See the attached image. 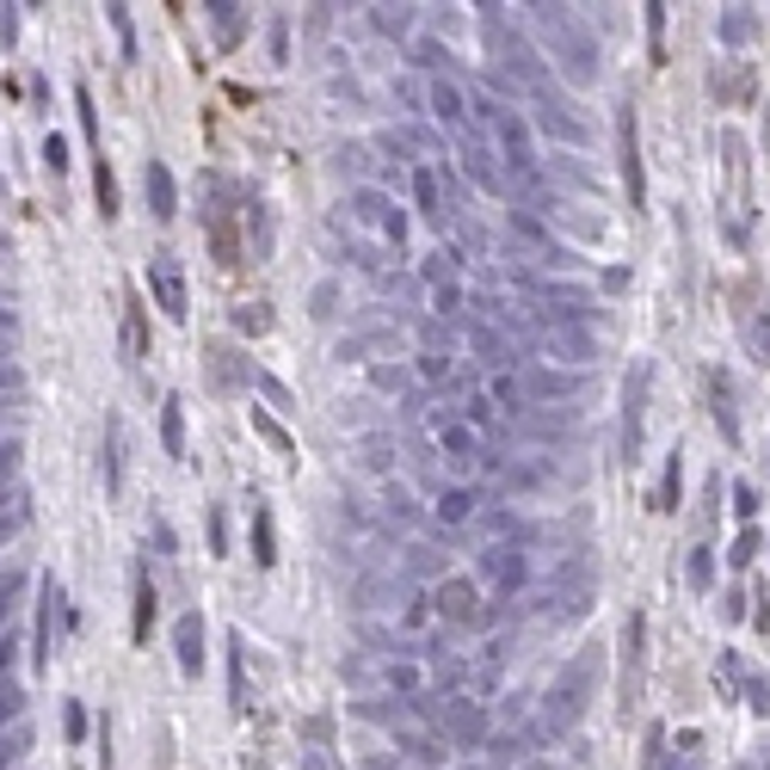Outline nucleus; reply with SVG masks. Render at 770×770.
Instances as JSON below:
<instances>
[{
  "label": "nucleus",
  "mask_w": 770,
  "mask_h": 770,
  "mask_svg": "<svg viewBox=\"0 0 770 770\" xmlns=\"http://www.w3.org/2000/svg\"><path fill=\"white\" fill-rule=\"evenodd\" d=\"M339 228L351 235V247L377 266L382 253H401V241H408V222H401V210H394L389 191H351V204L339 210Z\"/></svg>",
  "instance_id": "obj_1"
},
{
  "label": "nucleus",
  "mask_w": 770,
  "mask_h": 770,
  "mask_svg": "<svg viewBox=\"0 0 770 770\" xmlns=\"http://www.w3.org/2000/svg\"><path fill=\"white\" fill-rule=\"evenodd\" d=\"M536 32H543V44H549L555 68H561L567 80H580V87H592L598 80V44L592 32H585V19L573 13V7H531Z\"/></svg>",
  "instance_id": "obj_2"
},
{
  "label": "nucleus",
  "mask_w": 770,
  "mask_h": 770,
  "mask_svg": "<svg viewBox=\"0 0 770 770\" xmlns=\"http://www.w3.org/2000/svg\"><path fill=\"white\" fill-rule=\"evenodd\" d=\"M488 124H493V155H500V167H505V186L531 191L536 179H543V160H536L531 124H524L512 105H488Z\"/></svg>",
  "instance_id": "obj_3"
},
{
  "label": "nucleus",
  "mask_w": 770,
  "mask_h": 770,
  "mask_svg": "<svg viewBox=\"0 0 770 770\" xmlns=\"http://www.w3.org/2000/svg\"><path fill=\"white\" fill-rule=\"evenodd\" d=\"M598 654H580V660L561 672V684L549 691V703H543V715H536V739H555V734H567V727L580 722V708H585V696H592V672H598Z\"/></svg>",
  "instance_id": "obj_4"
},
{
  "label": "nucleus",
  "mask_w": 770,
  "mask_h": 770,
  "mask_svg": "<svg viewBox=\"0 0 770 770\" xmlns=\"http://www.w3.org/2000/svg\"><path fill=\"white\" fill-rule=\"evenodd\" d=\"M432 444H438V456L450 462L456 475L488 469V450H481V432H475L469 420H456V413H432Z\"/></svg>",
  "instance_id": "obj_5"
},
{
  "label": "nucleus",
  "mask_w": 770,
  "mask_h": 770,
  "mask_svg": "<svg viewBox=\"0 0 770 770\" xmlns=\"http://www.w3.org/2000/svg\"><path fill=\"white\" fill-rule=\"evenodd\" d=\"M543 351H549L555 364L585 370V364L598 358V339H592V327H580V321H549V327H543Z\"/></svg>",
  "instance_id": "obj_6"
},
{
  "label": "nucleus",
  "mask_w": 770,
  "mask_h": 770,
  "mask_svg": "<svg viewBox=\"0 0 770 770\" xmlns=\"http://www.w3.org/2000/svg\"><path fill=\"white\" fill-rule=\"evenodd\" d=\"M481 580L500 585V592H518V585H531V555H524L518 543H488V555H481Z\"/></svg>",
  "instance_id": "obj_7"
},
{
  "label": "nucleus",
  "mask_w": 770,
  "mask_h": 770,
  "mask_svg": "<svg viewBox=\"0 0 770 770\" xmlns=\"http://www.w3.org/2000/svg\"><path fill=\"white\" fill-rule=\"evenodd\" d=\"M432 111H438V124L450 130V136H462V142L475 136V118H469V93L456 87V75H438V80H432Z\"/></svg>",
  "instance_id": "obj_8"
},
{
  "label": "nucleus",
  "mask_w": 770,
  "mask_h": 770,
  "mask_svg": "<svg viewBox=\"0 0 770 770\" xmlns=\"http://www.w3.org/2000/svg\"><path fill=\"white\" fill-rule=\"evenodd\" d=\"M413 204H420V216L432 222V228L456 222L450 204H444V179H438V167H432V160H420V167H413Z\"/></svg>",
  "instance_id": "obj_9"
},
{
  "label": "nucleus",
  "mask_w": 770,
  "mask_h": 770,
  "mask_svg": "<svg viewBox=\"0 0 770 770\" xmlns=\"http://www.w3.org/2000/svg\"><path fill=\"white\" fill-rule=\"evenodd\" d=\"M469 346H475V358L488 364L493 377H512V364H518V358H512V339H505L500 327H488V321H475V327H469Z\"/></svg>",
  "instance_id": "obj_10"
},
{
  "label": "nucleus",
  "mask_w": 770,
  "mask_h": 770,
  "mask_svg": "<svg viewBox=\"0 0 770 770\" xmlns=\"http://www.w3.org/2000/svg\"><path fill=\"white\" fill-rule=\"evenodd\" d=\"M438 727H444L450 739H462V746H475V739L488 734V715H481L475 703H462V696H456V703H444V708H438Z\"/></svg>",
  "instance_id": "obj_11"
},
{
  "label": "nucleus",
  "mask_w": 770,
  "mask_h": 770,
  "mask_svg": "<svg viewBox=\"0 0 770 770\" xmlns=\"http://www.w3.org/2000/svg\"><path fill=\"white\" fill-rule=\"evenodd\" d=\"M148 283H155L160 309H167L174 321H186V278H179L174 259H155V266H148Z\"/></svg>",
  "instance_id": "obj_12"
},
{
  "label": "nucleus",
  "mask_w": 770,
  "mask_h": 770,
  "mask_svg": "<svg viewBox=\"0 0 770 770\" xmlns=\"http://www.w3.org/2000/svg\"><path fill=\"white\" fill-rule=\"evenodd\" d=\"M462 160H469V174H475V186H505V167H500V155H493V142L475 130L469 142H462Z\"/></svg>",
  "instance_id": "obj_13"
},
{
  "label": "nucleus",
  "mask_w": 770,
  "mask_h": 770,
  "mask_svg": "<svg viewBox=\"0 0 770 770\" xmlns=\"http://www.w3.org/2000/svg\"><path fill=\"white\" fill-rule=\"evenodd\" d=\"M641 389L647 377H629V389H623V456H641Z\"/></svg>",
  "instance_id": "obj_14"
},
{
  "label": "nucleus",
  "mask_w": 770,
  "mask_h": 770,
  "mask_svg": "<svg viewBox=\"0 0 770 770\" xmlns=\"http://www.w3.org/2000/svg\"><path fill=\"white\" fill-rule=\"evenodd\" d=\"M142 179H148V204H155V216H160V222H174V216H179V191H174V174H167L160 160H148V167H142Z\"/></svg>",
  "instance_id": "obj_15"
},
{
  "label": "nucleus",
  "mask_w": 770,
  "mask_h": 770,
  "mask_svg": "<svg viewBox=\"0 0 770 770\" xmlns=\"http://www.w3.org/2000/svg\"><path fill=\"white\" fill-rule=\"evenodd\" d=\"M635 684H641V616H629L623 629V703L635 708Z\"/></svg>",
  "instance_id": "obj_16"
},
{
  "label": "nucleus",
  "mask_w": 770,
  "mask_h": 770,
  "mask_svg": "<svg viewBox=\"0 0 770 770\" xmlns=\"http://www.w3.org/2000/svg\"><path fill=\"white\" fill-rule=\"evenodd\" d=\"M616 142H623V186H629V204H641V155H635V118L629 111H623Z\"/></svg>",
  "instance_id": "obj_17"
},
{
  "label": "nucleus",
  "mask_w": 770,
  "mask_h": 770,
  "mask_svg": "<svg viewBox=\"0 0 770 770\" xmlns=\"http://www.w3.org/2000/svg\"><path fill=\"white\" fill-rule=\"evenodd\" d=\"M438 611L450 616V623H469L475 616V585L469 580H444L438 585Z\"/></svg>",
  "instance_id": "obj_18"
},
{
  "label": "nucleus",
  "mask_w": 770,
  "mask_h": 770,
  "mask_svg": "<svg viewBox=\"0 0 770 770\" xmlns=\"http://www.w3.org/2000/svg\"><path fill=\"white\" fill-rule=\"evenodd\" d=\"M174 647H179V666L198 678V666H204V623H198V616H186V623H179V635H174Z\"/></svg>",
  "instance_id": "obj_19"
},
{
  "label": "nucleus",
  "mask_w": 770,
  "mask_h": 770,
  "mask_svg": "<svg viewBox=\"0 0 770 770\" xmlns=\"http://www.w3.org/2000/svg\"><path fill=\"white\" fill-rule=\"evenodd\" d=\"M708 394H715V420H722V432H727V438H739V401H734V382H727L722 370H715V377H708Z\"/></svg>",
  "instance_id": "obj_20"
},
{
  "label": "nucleus",
  "mask_w": 770,
  "mask_h": 770,
  "mask_svg": "<svg viewBox=\"0 0 770 770\" xmlns=\"http://www.w3.org/2000/svg\"><path fill=\"white\" fill-rule=\"evenodd\" d=\"M160 444L174 456H186V401L179 394H167V408H160Z\"/></svg>",
  "instance_id": "obj_21"
},
{
  "label": "nucleus",
  "mask_w": 770,
  "mask_h": 770,
  "mask_svg": "<svg viewBox=\"0 0 770 770\" xmlns=\"http://www.w3.org/2000/svg\"><path fill=\"white\" fill-rule=\"evenodd\" d=\"M531 394L536 401H567V394H580V377H555V370H531Z\"/></svg>",
  "instance_id": "obj_22"
},
{
  "label": "nucleus",
  "mask_w": 770,
  "mask_h": 770,
  "mask_svg": "<svg viewBox=\"0 0 770 770\" xmlns=\"http://www.w3.org/2000/svg\"><path fill=\"white\" fill-rule=\"evenodd\" d=\"M56 585L44 580V592H37V666H49V629H56Z\"/></svg>",
  "instance_id": "obj_23"
},
{
  "label": "nucleus",
  "mask_w": 770,
  "mask_h": 770,
  "mask_svg": "<svg viewBox=\"0 0 770 770\" xmlns=\"http://www.w3.org/2000/svg\"><path fill=\"white\" fill-rule=\"evenodd\" d=\"M105 488L111 493L124 488V432H118V420L105 425Z\"/></svg>",
  "instance_id": "obj_24"
},
{
  "label": "nucleus",
  "mask_w": 770,
  "mask_h": 770,
  "mask_svg": "<svg viewBox=\"0 0 770 770\" xmlns=\"http://www.w3.org/2000/svg\"><path fill=\"white\" fill-rule=\"evenodd\" d=\"M438 518H444V524H469V518H475V493H469V488H450V493L438 500Z\"/></svg>",
  "instance_id": "obj_25"
},
{
  "label": "nucleus",
  "mask_w": 770,
  "mask_h": 770,
  "mask_svg": "<svg viewBox=\"0 0 770 770\" xmlns=\"http://www.w3.org/2000/svg\"><path fill=\"white\" fill-rule=\"evenodd\" d=\"M543 130H555L561 142H585V124H573L567 105H543Z\"/></svg>",
  "instance_id": "obj_26"
},
{
  "label": "nucleus",
  "mask_w": 770,
  "mask_h": 770,
  "mask_svg": "<svg viewBox=\"0 0 770 770\" xmlns=\"http://www.w3.org/2000/svg\"><path fill=\"white\" fill-rule=\"evenodd\" d=\"M382 684H389V691H420L425 672L413 660H389V666H382Z\"/></svg>",
  "instance_id": "obj_27"
},
{
  "label": "nucleus",
  "mask_w": 770,
  "mask_h": 770,
  "mask_svg": "<svg viewBox=\"0 0 770 770\" xmlns=\"http://www.w3.org/2000/svg\"><path fill=\"white\" fill-rule=\"evenodd\" d=\"M93 191H99V216H118V179L99 155H93Z\"/></svg>",
  "instance_id": "obj_28"
},
{
  "label": "nucleus",
  "mask_w": 770,
  "mask_h": 770,
  "mask_svg": "<svg viewBox=\"0 0 770 770\" xmlns=\"http://www.w3.org/2000/svg\"><path fill=\"white\" fill-rule=\"evenodd\" d=\"M271 518H266V505H253V561L259 567H271Z\"/></svg>",
  "instance_id": "obj_29"
},
{
  "label": "nucleus",
  "mask_w": 770,
  "mask_h": 770,
  "mask_svg": "<svg viewBox=\"0 0 770 770\" xmlns=\"http://www.w3.org/2000/svg\"><path fill=\"white\" fill-rule=\"evenodd\" d=\"M148 629H155V585L142 573L136 580V641H148Z\"/></svg>",
  "instance_id": "obj_30"
},
{
  "label": "nucleus",
  "mask_w": 770,
  "mask_h": 770,
  "mask_svg": "<svg viewBox=\"0 0 770 770\" xmlns=\"http://www.w3.org/2000/svg\"><path fill=\"white\" fill-rule=\"evenodd\" d=\"M722 37H727V44H746V37H752V7H727V13H722Z\"/></svg>",
  "instance_id": "obj_31"
},
{
  "label": "nucleus",
  "mask_w": 770,
  "mask_h": 770,
  "mask_svg": "<svg viewBox=\"0 0 770 770\" xmlns=\"http://www.w3.org/2000/svg\"><path fill=\"white\" fill-rule=\"evenodd\" d=\"M678 488H684V450H672V462H666V481H660V505H666V512L678 505Z\"/></svg>",
  "instance_id": "obj_32"
},
{
  "label": "nucleus",
  "mask_w": 770,
  "mask_h": 770,
  "mask_svg": "<svg viewBox=\"0 0 770 770\" xmlns=\"http://www.w3.org/2000/svg\"><path fill=\"white\" fill-rule=\"evenodd\" d=\"M746 346H752L758 364L770 370V309H765V315H752V327H746Z\"/></svg>",
  "instance_id": "obj_33"
},
{
  "label": "nucleus",
  "mask_w": 770,
  "mask_h": 770,
  "mask_svg": "<svg viewBox=\"0 0 770 770\" xmlns=\"http://www.w3.org/2000/svg\"><path fill=\"white\" fill-rule=\"evenodd\" d=\"M370 19H377V32H382V37H401V32H408V19H413V13H408V7H377Z\"/></svg>",
  "instance_id": "obj_34"
},
{
  "label": "nucleus",
  "mask_w": 770,
  "mask_h": 770,
  "mask_svg": "<svg viewBox=\"0 0 770 770\" xmlns=\"http://www.w3.org/2000/svg\"><path fill=\"white\" fill-rule=\"evenodd\" d=\"M235 37H241V13H235V7H216V44L228 49Z\"/></svg>",
  "instance_id": "obj_35"
},
{
  "label": "nucleus",
  "mask_w": 770,
  "mask_h": 770,
  "mask_svg": "<svg viewBox=\"0 0 770 770\" xmlns=\"http://www.w3.org/2000/svg\"><path fill=\"white\" fill-rule=\"evenodd\" d=\"M493 401H500L505 413H518V408H524V394H518V382H512V377H493Z\"/></svg>",
  "instance_id": "obj_36"
},
{
  "label": "nucleus",
  "mask_w": 770,
  "mask_h": 770,
  "mask_svg": "<svg viewBox=\"0 0 770 770\" xmlns=\"http://www.w3.org/2000/svg\"><path fill=\"white\" fill-rule=\"evenodd\" d=\"M111 32H118V44H124V56H136V32H130V13H124V7H111Z\"/></svg>",
  "instance_id": "obj_37"
},
{
  "label": "nucleus",
  "mask_w": 770,
  "mask_h": 770,
  "mask_svg": "<svg viewBox=\"0 0 770 770\" xmlns=\"http://www.w3.org/2000/svg\"><path fill=\"white\" fill-rule=\"evenodd\" d=\"M420 382H450V358L425 351V358H420Z\"/></svg>",
  "instance_id": "obj_38"
},
{
  "label": "nucleus",
  "mask_w": 770,
  "mask_h": 770,
  "mask_svg": "<svg viewBox=\"0 0 770 770\" xmlns=\"http://www.w3.org/2000/svg\"><path fill=\"white\" fill-rule=\"evenodd\" d=\"M235 327H241V333H266V302H253V309H235Z\"/></svg>",
  "instance_id": "obj_39"
},
{
  "label": "nucleus",
  "mask_w": 770,
  "mask_h": 770,
  "mask_svg": "<svg viewBox=\"0 0 770 770\" xmlns=\"http://www.w3.org/2000/svg\"><path fill=\"white\" fill-rule=\"evenodd\" d=\"M13 475H19V444H0V493L13 488Z\"/></svg>",
  "instance_id": "obj_40"
},
{
  "label": "nucleus",
  "mask_w": 770,
  "mask_h": 770,
  "mask_svg": "<svg viewBox=\"0 0 770 770\" xmlns=\"http://www.w3.org/2000/svg\"><path fill=\"white\" fill-rule=\"evenodd\" d=\"M19 531H25V500H19L13 512H7V518H0V549H7V543H13Z\"/></svg>",
  "instance_id": "obj_41"
},
{
  "label": "nucleus",
  "mask_w": 770,
  "mask_h": 770,
  "mask_svg": "<svg viewBox=\"0 0 770 770\" xmlns=\"http://www.w3.org/2000/svg\"><path fill=\"white\" fill-rule=\"evenodd\" d=\"M130 351H148V333H142V302L130 297Z\"/></svg>",
  "instance_id": "obj_42"
},
{
  "label": "nucleus",
  "mask_w": 770,
  "mask_h": 770,
  "mask_svg": "<svg viewBox=\"0 0 770 770\" xmlns=\"http://www.w3.org/2000/svg\"><path fill=\"white\" fill-rule=\"evenodd\" d=\"M44 160H49V174H63V167H68V142L49 136V142H44Z\"/></svg>",
  "instance_id": "obj_43"
},
{
  "label": "nucleus",
  "mask_w": 770,
  "mask_h": 770,
  "mask_svg": "<svg viewBox=\"0 0 770 770\" xmlns=\"http://www.w3.org/2000/svg\"><path fill=\"white\" fill-rule=\"evenodd\" d=\"M19 722V691L13 684H0V727H13Z\"/></svg>",
  "instance_id": "obj_44"
},
{
  "label": "nucleus",
  "mask_w": 770,
  "mask_h": 770,
  "mask_svg": "<svg viewBox=\"0 0 770 770\" xmlns=\"http://www.w3.org/2000/svg\"><path fill=\"white\" fill-rule=\"evenodd\" d=\"M758 555V531H739V543H734V567H746Z\"/></svg>",
  "instance_id": "obj_45"
},
{
  "label": "nucleus",
  "mask_w": 770,
  "mask_h": 770,
  "mask_svg": "<svg viewBox=\"0 0 770 770\" xmlns=\"http://www.w3.org/2000/svg\"><path fill=\"white\" fill-rule=\"evenodd\" d=\"M19 438V413H13V401H0V444H13Z\"/></svg>",
  "instance_id": "obj_46"
},
{
  "label": "nucleus",
  "mask_w": 770,
  "mask_h": 770,
  "mask_svg": "<svg viewBox=\"0 0 770 770\" xmlns=\"http://www.w3.org/2000/svg\"><path fill=\"white\" fill-rule=\"evenodd\" d=\"M68 739H87V708H80V703H68Z\"/></svg>",
  "instance_id": "obj_47"
},
{
  "label": "nucleus",
  "mask_w": 770,
  "mask_h": 770,
  "mask_svg": "<svg viewBox=\"0 0 770 770\" xmlns=\"http://www.w3.org/2000/svg\"><path fill=\"white\" fill-rule=\"evenodd\" d=\"M647 770H691V758H678V752H654V758H647Z\"/></svg>",
  "instance_id": "obj_48"
},
{
  "label": "nucleus",
  "mask_w": 770,
  "mask_h": 770,
  "mask_svg": "<svg viewBox=\"0 0 770 770\" xmlns=\"http://www.w3.org/2000/svg\"><path fill=\"white\" fill-rule=\"evenodd\" d=\"M708 573H715V567H708V549H696L691 555V585H708Z\"/></svg>",
  "instance_id": "obj_49"
},
{
  "label": "nucleus",
  "mask_w": 770,
  "mask_h": 770,
  "mask_svg": "<svg viewBox=\"0 0 770 770\" xmlns=\"http://www.w3.org/2000/svg\"><path fill=\"white\" fill-rule=\"evenodd\" d=\"M333 302H339V290H333V283H321V290H315V315H321V321L333 315Z\"/></svg>",
  "instance_id": "obj_50"
},
{
  "label": "nucleus",
  "mask_w": 770,
  "mask_h": 770,
  "mask_svg": "<svg viewBox=\"0 0 770 770\" xmlns=\"http://www.w3.org/2000/svg\"><path fill=\"white\" fill-rule=\"evenodd\" d=\"M752 505H758V493H752V488H739V493H734V512H739V518H752Z\"/></svg>",
  "instance_id": "obj_51"
},
{
  "label": "nucleus",
  "mask_w": 770,
  "mask_h": 770,
  "mask_svg": "<svg viewBox=\"0 0 770 770\" xmlns=\"http://www.w3.org/2000/svg\"><path fill=\"white\" fill-rule=\"evenodd\" d=\"M253 425H259V432H266V438H271V444H278V450H290V438H283V432H278V425H271V420H266V413H259V420H253Z\"/></svg>",
  "instance_id": "obj_52"
}]
</instances>
